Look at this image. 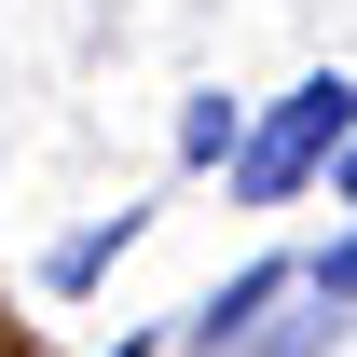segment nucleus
<instances>
[{
    "mask_svg": "<svg viewBox=\"0 0 357 357\" xmlns=\"http://www.w3.org/2000/svg\"><path fill=\"white\" fill-rule=\"evenodd\" d=\"M178 151L220 165V151H234V96H192V110H178Z\"/></svg>",
    "mask_w": 357,
    "mask_h": 357,
    "instance_id": "obj_3",
    "label": "nucleus"
},
{
    "mask_svg": "<svg viewBox=\"0 0 357 357\" xmlns=\"http://www.w3.org/2000/svg\"><path fill=\"white\" fill-rule=\"evenodd\" d=\"M289 289H303V261H248V275L220 289V303L192 316V344H206V357H220V344H261V316L289 303Z\"/></svg>",
    "mask_w": 357,
    "mask_h": 357,
    "instance_id": "obj_2",
    "label": "nucleus"
},
{
    "mask_svg": "<svg viewBox=\"0 0 357 357\" xmlns=\"http://www.w3.org/2000/svg\"><path fill=\"white\" fill-rule=\"evenodd\" d=\"M124 234H137V220H96V234H69V248H55V289H83V275L110 261V248H124Z\"/></svg>",
    "mask_w": 357,
    "mask_h": 357,
    "instance_id": "obj_4",
    "label": "nucleus"
},
{
    "mask_svg": "<svg viewBox=\"0 0 357 357\" xmlns=\"http://www.w3.org/2000/svg\"><path fill=\"white\" fill-rule=\"evenodd\" d=\"M344 137H357V83H344V69H316V83L275 96V124H261V137H234V178L275 206V192H303L316 165H344Z\"/></svg>",
    "mask_w": 357,
    "mask_h": 357,
    "instance_id": "obj_1",
    "label": "nucleus"
},
{
    "mask_svg": "<svg viewBox=\"0 0 357 357\" xmlns=\"http://www.w3.org/2000/svg\"><path fill=\"white\" fill-rule=\"evenodd\" d=\"M330 178H344V206H357V137H344V165H330Z\"/></svg>",
    "mask_w": 357,
    "mask_h": 357,
    "instance_id": "obj_5",
    "label": "nucleus"
}]
</instances>
